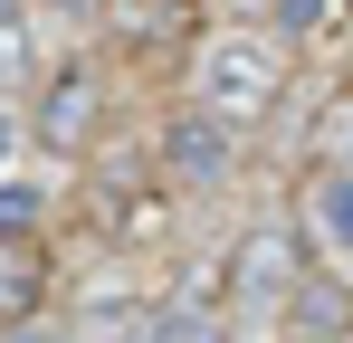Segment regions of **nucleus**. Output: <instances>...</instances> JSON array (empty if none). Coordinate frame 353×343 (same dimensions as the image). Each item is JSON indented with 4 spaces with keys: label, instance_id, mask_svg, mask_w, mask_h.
Returning a JSON list of instances; mask_svg holds the SVG:
<instances>
[{
    "label": "nucleus",
    "instance_id": "obj_15",
    "mask_svg": "<svg viewBox=\"0 0 353 343\" xmlns=\"http://www.w3.org/2000/svg\"><path fill=\"white\" fill-rule=\"evenodd\" d=\"M10 143H19V124H10V114H0V163H10Z\"/></svg>",
    "mask_w": 353,
    "mask_h": 343
},
{
    "label": "nucleus",
    "instance_id": "obj_8",
    "mask_svg": "<svg viewBox=\"0 0 353 343\" xmlns=\"http://www.w3.org/2000/svg\"><path fill=\"white\" fill-rule=\"evenodd\" d=\"M305 220L325 248H353V172H325L315 191H305Z\"/></svg>",
    "mask_w": 353,
    "mask_h": 343
},
{
    "label": "nucleus",
    "instance_id": "obj_9",
    "mask_svg": "<svg viewBox=\"0 0 353 343\" xmlns=\"http://www.w3.org/2000/svg\"><path fill=\"white\" fill-rule=\"evenodd\" d=\"M105 19H115V39L153 48V39H172V29H181V0H105Z\"/></svg>",
    "mask_w": 353,
    "mask_h": 343
},
{
    "label": "nucleus",
    "instance_id": "obj_6",
    "mask_svg": "<svg viewBox=\"0 0 353 343\" xmlns=\"http://www.w3.org/2000/svg\"><path fill=\"white\" fill-rule=\"evenodd\" d=\"M277 315H287V334H305V343H353V286H334V277L305 267V286H296Z\"/></svg>",
    "mask_w": 353,
    "mask_h": 343
},
{
    "label": "nucleus",
    "instance_id": "obj_5",
    "mask_svg": "<svg viewBox=\"0 0 353 343\" xmlns=\"http://www.w3.org/2000/svg\"><path fill=\"white\" fill-rule=\"evenodd\" d=\"M48 248L39 238H0V334L10 324H39V305H48Z\"/></svg>",
    "mask_w": 353,
    "mask_h": 343
},
{
    "label": "nucleus",
    "instance_id": "obj_3",
    "mask_svg": "<svg viewBox=\"0 0 353 343\" xmlns=\"http://www.w3.org/2000/svg\"><path fill=\"white\" fill-rule=\"evenodd\" d=\"M305 238H296L287 220H258L248 238L230 248V305H248V315H268V305H287L296 286H305Z\"/></svg>",
    "mask_w": 353,
    "mask_h": 343
},
{
    "label": "nucleus",
    "instance_id": "obj_12",
    "mask_svg": "<svg viewBox=\"0 0 353 343\" xmlns=\"http://www.w3.org/2000/svg\"><path fill=\"white\" fill-rule=\"evenodd\" d=\"M268 10H277L287 39H325V10H334V0H268Z\"/></svg>",
    "mask_w": 353,
    "mask_h": 343
},
{
    "label": "nucleus",
    "instance_id": "obj_2",
    "mask_svg": "<svg viewBox=\"0 0 353 343\" xmlns=\"http://www.w3.org/2000/svg\"><path fill=\"white\" fill-rule=\"evenodd\" d=\"M29 134H39V153H96V134H105V67H86V57H67L48 67V86H39V105H29Z\"/></svg>",
    "mask_w": 353,
    "mask_h": 343
},
{
    "label": "nucleus",
    "instance_id": "obj_16",
    "mask_svg": "<svg viewBox=\"0 0 353 343\" xmlns=\"http://www.w3.org/2000/svg\"><path fill=\"white\" fill-rule=\"evenodd\" d=\"M287 343H305V334H287Z\"/></svg>",
    "mask_w": 353,
    "mask_h": 343
},
{
    "label": "nucleus",
    "instance_id": "obj_11",
    "mask_svg": "<svg viewBox=\"0 0 353 343\" xmlns=\"http://www.w3.org/2000/svg\"><path fill=\"white\" fill-rule=\"evenodd\" d=\"M153 343H230V324L201 305H172V315H153Z\"/></svg>",
    "mask_w": 353,
    "mask_h": 343
},
{
    "label": "nucleus",
    "instance_id": "obj_10",
    "mask_svg": "<svg viewBox=\"0 0 353 343\" xmlns=\"http://www.w3.org/2000/svg\"><path fill=\"white\" fill-rule=\"evenodd\" d=\"M39 210H48L39 181H0V238H39Z\"/></svg>",
    "mask_w": 353,
    "mask_h": 343
},
{
    "label": "nucleus",
    "instance_id": "obj_13",
    "mask_svg": "<svg viewBox=\"0 0 353 343\" xmlns=\"http://www.w3.org/2000/svg\"><path fill=\"white\" fill-rule=\"evenodd\" d=\"M19 67H29V19H0V86H19Z\"/></svg>",
    "mask_w": 353,
    "mask_h": 343
},
{
    "label": "nucleus",
    "instance_id": "obj_1",
    "mask_svg": "<svg viewBox=\"0 0 353 343\" xmlns=\"http://www.w3.org/2000/svg\"><path fill=\"white\" fill-rule=\"evenodd\" d=\"M287 96V48L277 39H201L191 57V114H210V124H258V114Z\"/></svg>",
    "mask_w": 353,
    "mask_h": 343
},
{
    "label": "nucleus",
    "instance_id": "obj_4",
    "mask_svg": "<svg viewBox=\"0 0 353 343\" xmlns=\"http://www.w3.org/2000/svg\"><path fill=\"white\" fill-rule=\"evenodd\" d=\"M163 172H172L181 191L230 181V124H210V114H172V124H163Z\"/></svg>",
    "mask_w": 353,
    "mask_h": 343
},
{
    "label": "nucleus",
    "instance_id": "obj_14",
    "mask_svg": "<svg viewBox=\"0 0 353 343\" xmlns=\"http://www.w3.org/2000/svg\"><path fill=\"white\" fill-rule=\"evenodd\" d=\"M0 343H48V334H39V324H10V334H0Z\"/></svg>",
    "mask_w": 353,
    "mask_h": 343
},
{
    "label": "nucleus",
    "instance_id": "obj_7",
    "mask_svg": "<svg viewBox=\"0 0 353 343\" xmlns=\"http://www.w3.org/2000/svg\"><path fill=\"white\" fill-rule=\"evenodd\" d=\"M305 172H315V181H325V172H353V86L325 96V114L305 124Z\"/></svg>",
    "mask_w": 353,
    "mask_h": 343
}]
</instances>
